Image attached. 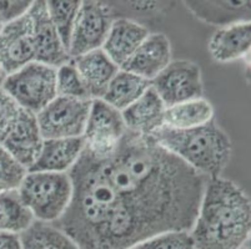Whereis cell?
<instances>
[{"mask_svg": "<svg viewBox=\"0 0 251 249\" xmlns=\"http://www.w3.org/2000/svg\"><path fill=\"white\" fill-rule=\"evenodd\" d=\"M73 196L52 225L80 249H127L168 232H190L207 178L127 131L113 154L84 148L70 168Z\"/></svg>", "mask_w": 251, "mask_h": 249, "instance_id": "1", "label": "cell"}, {"mask_svg": "<svg viewBox=\"0 0 251 249\" xmlns=\"http://www.w3.org/2000/svg\"><path fill=\"white\" fill-rule=\"evenodd\" d=\"M250 198L235 182L210 178L189 234L194 249H239L250 239Z\"/></svg>", "mask_w": 251, "mask_h": 249, "instance_id": "2", "label": "cell"}, {"mask_svg": "<svg viewBox=\"0 0 251 249\" xmlns=\"http://www.w3.org/2000/svg\"><path fill=\"white\" fill-rule=\"evenodd\" d=\"M151 137L164 150L207 180L221 177L231 157V140L215 118L189 130L163 126Z\"/></svg>", "mask_w": 251, "mask_h": 249, "instance_id": "3", "label": "cell"}, {"mask_svg": "<svg viewBox=\"0 0 251 249\" xmlns=\"http://www.w3.org/2000/svg\"><path fill=\"white\" fill-rule=\"evenodd\" d=\"M17 191L35 221L55 223L69 207L73 183L68 172L28 171Z\"/></svg>", "mask_w": 251, "mask_h": 249, "instance_id": "4", "label": "cell"}, {"mask_svg": "<svg viewBox=\"0 0 251 249\" xmlns=\"http://www.w3.org/2000/svg\"><path fill=\"white\" fill-rule=\"evenodd\" d=\"M1 89L20 109L36 115L56 97V68L33 61L8 75Z\"/></svg>", "mask_w": 251, "mask_h": 249, "instance_id": "5", "label": "cell"}, {"mask_svg": "<svg viewBox=\"0 0 251 249\" xmlns=\"http://www.w3.org/2000/svg\"><path fill=\"white\" fill-rule=\"evenodd\" d=\"M91 100L56 96L36 113L39 130L44 140L83 137Z\"/></svg>", "mask_w": 251, "mask_h": 249, "instance_id": "6", "label": "cell"}, {"mask_svg": "<svg viewBox=\"0 0 251 249\" xmlns=\"http://www.w3.org/2000/svg\"><path fill=\"white\" fill-rule=\"evenodd\" d=\"M127 132L123 115L104 100H91L84 130L85 148L98 157H106L118 148Z\"/></svg>", "mask_w": 251, "mask_h": 249, "instance_id": "7", "label": "cell"}, {"mask_svg": "<svg viewBox=\"0 0 251 249\" xmlns=\"http://www.w3.org/2000/svg\"><path fill=\"white\" fill-rule=\"evenodd\" d=\"M115 15L109 3L85 0L75 20L69 44V56L77 58L86 52L101 49Z\"/></svg>", "mask_w": 251, "mask_h": 249, "instance_id": "8", "label": "cell"}, {"mask_svg": "<svg viewBox=\"0 0 251 249\" xmlns=\"http://www.w3.org/2000/svg\"><path fill=\"white\" fill-rule=\"evenodd\" d=\"M150 86L166 107L204 96L201 70L198 64L189 60L171 61Z\"/></svg>", "mask_w": 251, "mask_h": 249, "instance_id": "9", "label": "cell"}, {"mask_svg": "<svg viewBox=\"0 0 251 249\" xmlns=\"http://www.w3.org/2000/svg\"><path fill=\"white\" fill-rule=\"evenodd\" d=\"M31 23L35 61L58 68L72 61L69 52L64 47L55 26L52 25L43 0L33 1L28 11Z\"/></svg>", "mask_w": 251, "mask_h": 249, "instance_id": "10", "label": "cell"}, {"mask_svg": "<svg viewBox=\"0 0 251 249\" xmlns=\"http://www.w3.org/2000/svg\"><path fill=\"white\" fill-rule=\"evenodd\" d=\"M35 61L31 23L28 13L0 30V65L8 75Z\"/></svg>", "mask_w": 251, "mask_h": 249, "instance_id": "11", "label": "cell"}, {"mask_svg": "<svg viewBox=\"0 0 251 249\" xmlns=\"http://www.w3.org/2000/svg\"><path fill=\"white\" fill-rule=\"evenodd\" d=\"M171 63V44L163 33L149 34L120 70L151 82Z\"/></svg>", "mask_w": 251, "mask_h": 249, "instance_id": "12", "label": "cell"}, {"mask_svg": "<svg viewBox=\"0 0 251 249\" xmlns=\"http://www.w3.org/2000/svg\"><path fill=\"white\" fill-rule=\"evenodd\" d=\"M43 138L39 130L36 115L25 110L20 113L3 142V147L26 170L33 166L42 150Z\"/></svg>", "mask_w": 251, "mask_h": 249, "instance_id": "13", "label": "cell"}, {"mask_svg": "<svg viewBox=\"0 0 251 249\" xmlns=\"http://www.w3.org/2000/svg\"><path fill=\"white\" fill-rule=\"evenodd\" d=\"M149 34V29L141 23L125 18H115L101 49L120 68L133 56Z\"/></svg>", "mask_w": 251, "mask_h": 249, "instance_id": "14", "label": "cell"}, {"mask_svg": "<svg viewBox=\"0 0 251 249\" xmlns=\"http://www.w3.org/2000/svg\"><path fill=\"white\" fill-rule=\"evenodd\" d=\"M85 148L83 137L44 140L38 158L28 171L30 172L67 173L76 163Z\"/></svg>", "mask_w": 251, "mask_h": 249, "instance_id": "15", "label": "cell"}, {"mask_svg": "<svg viewBox=\"0 0 251 249\" xmlns=\"http://www.w3.org/2000/svg\"><path fill=\"white\" fill-rule=\"evenodd\" d=\"M72 61L83 80L90 100L102 99L110 81L120 70L102 49L86 52L72 59Z\"/></svg>", "mask_w": 251, "mask_h": 249, "instance_id": "16", "label": "cell"}, {"mask_svg": "<svg viewBox=\"0 0 251 249\" xmlns=\"http://www.w3.org/2000/svg\"><path fill=\"white\" fill-rule=\"evenodd\" d=\"M166 106L150 86L134 104L122 111L127 131L141 136H152L164 126Z\"/></svg>", "mask_w": 251, "mask_h": 249, "instance_id": "17", "label": "cell"}, {"mask_svg": "<svg viewBox=\"0 0 251 249\" xmlns=\"http://www.w3.org/2000/svg\"><path fill=\"white\" fill-rule=\"evenodd\" d=\"M251 47L250 23H236L219 27L207 44L210 55L218 63H230L248 56Z\"/></svg>", "mask_w": 251, "mask_h": 249, "instance_id": "18", "label": "cell"}, {"mask_svg": "<svg viewBox=\"0 0 251 249\" xmlns=\"http://www.w3.org/2000/svg\"><path fill=\"white\" fill-rule=\"evenodd\" d=\"M189 10L207 24L227 25L250 23V1H186Z\"/></svg>", "mask_w": 251, "mask_h": 249, "instance_id": "19", "label": "cell"}, {"mask_svg": "<svg viewBox=\"0 0 251 249\" xmlns=\"http://www.w3.org/2000/svg\"><path fill=\"white\" fill-rule=\"evenodd\" d=\"M214 118L213 105L201 97L166 107L164 126L175 130H189L202 126Z\"/></svg>", "mask_w": 251, "mask_h": 249, "instance_id": "20", "label": "cell"}, {"mask_svg": "<svg viewBox=\"0 0 251 249\" xmlns=\"http://www.w3.org/2000/svg\"><path fill=\"white\" fill-rule=\"evenodd\" d=\"M150 88V82L134 74L119 70L105 91L102 99L120 113L134 104Z\"/></svg>", "mask_w": 251, "mask_h": 249, "instance_id": "21", "label": "cell"}, {"mask_svg": "<svg viewBox=\"0 0 251 249\" xmlns=\"http://www.w3.org/2000/svg\"><path fill=\"white\" fill-rule=\"evenodd\" d=\"M23 249H80L70 237L52 223L34 221L20 234Z\"/></svg>", "mask_w": 251, "mask_h": 249, "instance_id": "22", "label": "cell"}, {"mask_svg": "<svg viewBox=\"0 0 251 249\" xmlns=\"http://www.w3.org/2000/svg\"><path fill=\"white\" fill-rule=\"evenodd\" d=\"M34 221L33 214L22 202L18 191L0 193V232L22 234Z\"/></svg>", "mask_w": 251, "mask_h": 249, "instance_id": "23", "label": "cell"}, {"mask_svg": "<svg viewBox=\"0 0 251 249\" xmlns=\"http://www.w3.org/2000/svg\"><path fill=\"white\" fill-rule=\"evenodd\" d=\"M45 3H47V10L50 20H51L52 25L55 26L59 38L68 51L81 1L79 0H67V1L50 0Z\"/></svg>", "mask_w": 251, "mask_h": 249, "instance_id": "24", "label": "cell"}, {"mask_svg": "<svg viewBox=\"0 0 251 249\" xmlns=\"http://www.w3.org/2000/svg\"><path fill=\"white\" fill-rule=\"evenodd\" d=\"M56 96L70 99L90 100L80 75L73 61L56 68Z\"/></svg>", "mask_w": 251, "mask_h": 249, "instance_id": "25", "label": "cell"}, {"mask_svg": "<svg viewBox=\"0 0 251 249\" xmlns=\"http://www.w3.org/2000/svg\"><path fill=\"white\" fill-rule=\"evenodd\" d=\"M28 170L0 146V193L17 191Z\"/></svg>", "mask_w": 251, "mask_h": 249, "instance_id": "26", "label": "cell"}, {"mask_svg": "<svg viewBox=\"0 0 251 249\" xmlns=\"http://www.w3.org/2000/svg\"><path fill=\"white\" fill-rule=\"evenodd\" d=\"M127 249H194L189 232H168L148 238Z\"/></svg>", "mask_w": 251, "mask_h": 249, "instance_id": "27", "label": "cell"}, {"mask_svg": "<svg viewBox=\"0 0 251 249\" xmlns=\"http://www.w3.org/2000/svg\"><path fill=\"white\" fill-rule=\"evenodd\" d=\"M20 107L10 96L0 89V146L3 145L6 136L14 126L20 113Z\"/></svg>", "mask_w": 251, "mask_h": 249, "instance_id": "28", "label": "cell"}, {"mask_svg": "<svg viewBox=\"0 0 251 249\" xmlns=\"http://www.w3.org/2000/svg\"><path fill=\"white\" fill-rule=\"evenodd\" d=\"M33 1L29 0H10V1H0V23L3 25L15 22L19 18L24 17L30 9Z\"/></svg>", "mask_w": 251, "mask_h": 249, "instance_id": "29", "label": "cell"}, {"mask_svg": "<svg viewBox=\"0 0 251 249\" xmlns=\"http://www.w3.org/2000/svg\"><path fill=\"white\" fill-rule=\"evenodd\" d=\"M0 249H23L20 234L0 232Z\"/></svg>", "mask_w": 251, "mask_h": 249, "instance_id": "30", "label": "cell"}, {"mask_svg": "<svg viewBox=\"0 0 251 249\" xmlns=\"http://www.w3.org/2000/svg\"><path fill=\"white\" fill-rule=\"evenodd\" d=\"M6 77H8V74L5 72V70L3 68V66L0 65V89L3 88L4 82H5Z\"/></svg>", "mask_w": 251, "mask_h": 249, "instance_id": "31", "label": "cell"}, {"mask_svg": "<svg viewBox=\"0 0 251 249\" xmlns=\"http://www.w3.org/2000/svg\"><path fill=\"white\" fill-rule=\"evenodd\" d=\"M239 249H249V248L246 246H244V247H241V248H239Z\"/></svg>", "mask_w": 251, "mask_h": 249, "instance_id": "32", "label": "cell"}, {"mask_svg": "<svg viewBox=\"0 0 251 249\" xmlns=\"http://www.w3.org/2000/svg\"><path fill=\"white\" fill-rule=\"evenodd\" d=\"M1 27H3V24H1V23H0V30H1Z\"/></svg>", "mask_w": 251, "mask_h": 249, "instance_id": "33", "label": "cell"}]
</instances>
